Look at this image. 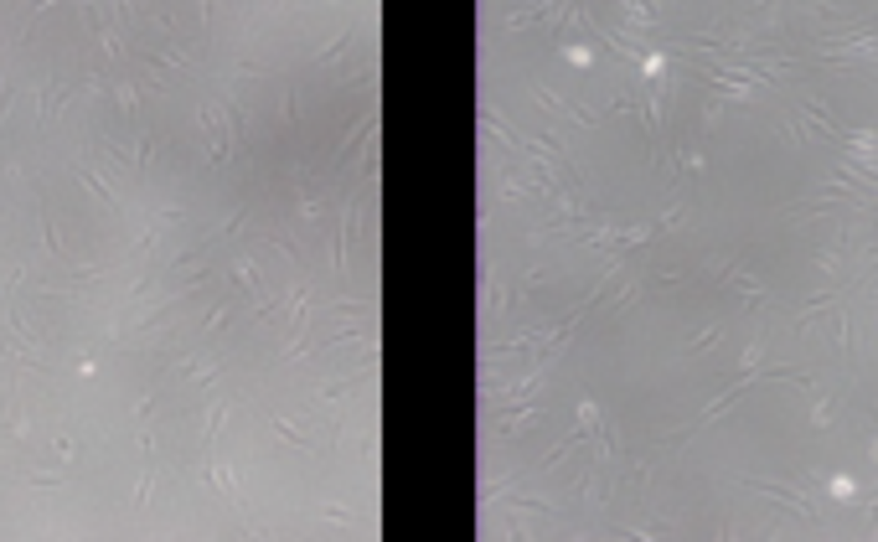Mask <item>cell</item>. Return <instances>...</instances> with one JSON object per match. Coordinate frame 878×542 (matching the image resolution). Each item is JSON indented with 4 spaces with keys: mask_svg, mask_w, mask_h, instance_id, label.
Wrapping results in <instances>:
<instances>
[{
    "mask_svg": "<svg viewBox=\"0 0 878 542\" xmlns=\"http://www.w3.org/2000/svg\"><path fill=\"white\" fill-rule=\"evenodd\" d=\"M68 99H73V88H68V78H62V73H47V78H42V94H37V129H52Z\"/></svg>",
    "mask_w": 878,
    "mask_h": 542,
    "instance_id": "6da1fadb",
    "label": "cell"
},
{
    "mask_svg": "<svg viewBox=\"0 0 878 542\" xmlns=\"http://www.w3.org/2000/svg\"><path fill=\"white\" fill-rule=\"evenodd\" d=\"M78 181H83V186H88V192H94L98 201H109V207H124V197L114 192V186H109V181H104V176L94 171V166H88V160H78Z\"/></svg>",
    "mask_w": 878,
    "mask_h": 542,
    "instance_id": "7a4b0ae2",
    "label": "cell"
},
{
    "mask_svg": "<svg viewBox=\"0 0 878 542\" xmlns=\"http://www.w3.org/2000/svg\"><path fill=\"white\" fill-rule=\"evenodd\" d=\"M42 253L47 259H68V243H62V233H57V218L42 212Z\"/></svg>",
    "mask_w": 878,
    "mask_h": 542,
    "instance_id": "3957f363",
    "label": "cell"
},
{
    "mask_svg": "<svg viewBox=\"0 0 878 542\" xmlns=\"http://www.w3.org/2000/svg\"><path fill=\"white\" fill-rule=\"evenodd\" d=\"M16 94H21V88L5 78V83H0V129H5V119H11V103H16Z\"/></svg>",
    "mask_w": 878,
    "mask_h": 542,
    "instance_id": "277c9868",
    "label": "cell"
},
{
    "mask_svg": "<svg viewBox=\"0 0 878 542\" xmlns=\"http://www.w3.org/2000/svg\"><path fill=\"white\" fill-rule=\"evenodd\" d=\"M114 103H120L124 114H135V103L140 99H135V88H114Z\"/></svg>",
    "mask_w": 878,
    "mask_h": 542,
    "instance_id": "5b68a950",
    "label": "cell"
}]
</instances>
